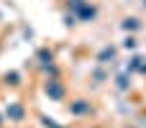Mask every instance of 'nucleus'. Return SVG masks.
Segmentation results:
<instances>
[{
	"label": "nucleus",
	"mask_w": 146,
	"mask_h": 128,
	"mask_svg": "<svg viewBox=\"0 0 146 128\" xmlns=\"http://www.w3.org/2000/svg\"><path fill=\"white\" fill-rule=\"evenodd\" d=\"M46 92H51L54 97H62V87H56V85H46Z\"/></svg>",
	"instance_id": "1"
}]
</instances>
